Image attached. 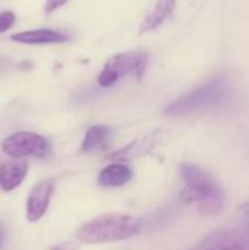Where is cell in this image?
Wrapping results in <instances>:
<instances>
[{"label":"cell","mask_w":249,"mask_h":250,"mask_svg":"<svg viewBox=\"0 0 249 250\" xmlns=\"http://www.w3.org/2000/svg\"><path fill=\"white\" fill-rule=\"evenodd\" d=\"M15 13L13 12H3L0 13V32L10 29L15 23Z\"/></svg>","instance_id":"cell-14"},{"label":"cell","mask_w":249,"mask_h":250,"mask_svg":"<svg viewBox=\"0 0 249 250\" xmlns=\"http://www.w3.org/2000/svg\"><path fill=\"white\" fill-rule=\"evenodd\" d=\"M69 35L51 29H32L13 34L10 37L12 41L22 42V44H59L69 41Z\"/></svg>","instance_id":"cell-9"},{"label":"cell","mask_w":249,"mask_h":250,"mask_svg":"<svg viewBox=\"0 0 249 250\" xmlns=\"http://www.w3.org/2000/svg\"><path fill=\"white\" fill-rule=\"evenodd\" d=\"M3 243H4V230H3V226L0 224V250L3 248Z\"/></svg>","instance_id":"cell-18"},{"label":"cell","mask_w":249,"mask_h":250,"mask_svg":"<svg viewBox=\"0 0 249 250\" xmlns=\"http://www.w3.org/2000/svg\"><path fill=\"white\" fill-rule=\"evenodd\" d=\"M241 209H242V211H244L245 214H248V215H249V201H247V202H244V204H242Z\"/></svg>","instance_id":"cell-19"},{"label":"cell","mask_w":249,"mask_h":250,"mask_svg":"<svg viewBox=\"0 0 249 250\" xmlns=\"http://www.w3.org/2000/svg\"><path fill=\"white\" fill-rule=\"evenodd\" d=\"M13 67V62L9 59H0V73L7 72Z\"/></svg>","instance_id":"cell-17"},{"label":"cell","mask_w":249,"mask_h":250,"mask_svg":"<svg viewBox=\"0 0 249 250\" xmlns=\"http://www.w3.org/2000/svg\"><path fill=\"white\" fill-rule=\"evenodd\" d=\"M197 250H249V245L239 239H229L220 234L216 239H207Z\"/></svg>","instance_id":"cell-13"},{"label":"cell","mask_w":249,"mask_h":250,"mask_svg":"<svg viewBox=\"0 0 249 250\" xmlns=\"http://www.w3.org/2000/svg\"><path fill=\"white\" fill-rule=\"evenodd\" d=\"M132 176L134 173L126 164L113 163L100 171L97 182L103 188H119V186L126 185L132 179Z\"/></svg>","instance_id":"cell-11"},{"label":"cell","mask_w":249,"mask_h":250,"mask_svg":"<svg viewBox=\"0 0 249 250\" xmlns=\"http://www.w3.org/2000/svg\"><path fill=\"white\" fill-rule=\"evenodd\" d=\"M164 138V130H156L148 133L144 138H138L135 141H132L131 144L125 145L123 148L112 152L107 160L114 161V163H126V161H132L136 160L145 154H150L156 146H158L161 144Z\"/></svg>","instance_id":"cell-6"},{"label":"cell","mask_w":249,"mask_h":250,"mask_svg":"<svg viewBox=\"0 0 249 250\" xmlns=\"http://www.w3.org/2000/svg\"><path fill=\"white\" fill-rule=\"evenodd\" d=\"M227 92V82L223 76H214L195 89L182 95L164 108L166 116H186L200 113L219 104Z\"/></svg>","instance_id":"cell-3"},{"label":"cell","mask_w":249,"mask_h":250,"mask_svg":"<svg viewBox=\"0 0 249 250\" xmlns=\"http://www.w3.org/2000/svg\"><path fill=\"white\" fill-rule=\"evenodd\" d=\"M179 170L185 182L181 201L185 204H200L203 212L217 211L223 201V189L219 182L207 170L191 163L182 164Z\"/></svg>","instance_id":"cell-2"},{"label":"cell","mask_w":249,"mask_h":250,"mask_svg":"<svg viewBox=\"0 0 249 250\" xmlns=\"http://www.w3.org/2000/svg\"><path fill=\"white\" fill-rule=\"evenodd\" d=\"M110 135H112V130L107 126H103V125L91 126L85 133V138L81 145V151L88 154V152H92V151L101 148L109 141Z\"/></svg>","instance_id":"cell-12"},{"label":"cell","mask_w":249,"mask_h":250,"mask_svg":"<svg viewBox=\"0 0 249 250\" xmlns=\"http://www.w3.org/2000/svg\"><path fill=\"white\" fill-rule=\"evenodd\" d=\"M79 249V243L75 240H69V242H63L54 248H51L50 250H78Z\"/></svg>","instance_id":"cell-16"},{"label":"cell","mask_w":249,"mask_h":250,"mask_svg":"<svg viewBox=\"0 0 249 250\" xmlns=\"http://www.w3.org/2000/svg\"><path fill=\"white\" fill-rule=\"evenodd\" d=\"M69 0H47L44 4V12L45 13H51L54 10H57L59 7H62L65 3H68Z\"/></svg>","instance_id":"cell-15"},{"label":"cell","mask_w":249,"mask_h":250,"mask_svg":"<svg viewBox=\"0 0 249 250\" xmlns=\"http://www.w3.org/2000/svg\"><path fill=\"white\" fill-rule=\"evenodd\" d=\"M144 221L128 214H107L82 224L76 237L85 245H101L131 239L142 230Z\"/></svg>","instance_id":"cell-1"},{"label":"cell","mask_w":249,"mask_h":250,"mask_svg":"<svg viewBox=\"0 0 249 250\" xmlns=\"http://www.w3.org/2000/svg\"><path fill=\"white\" fill-rule=\"evenodd\" d=\"M53 189H54V183L53 180H43L38 182L26 201V218L29 223H37L38 220L43 218V215L45 214L48 204H50V198L53 195Z\"/></svg>","instance_id":"cell-7"},{"label":"cell","mask_w":249,"mask_h":250,"mask_svg":"<svg viewBox=\"0 0 249 250\" xmlns=\"http://www.w3.org/2000/svg\"><path fill=\"white\" fill-rule=\"evenodd\" d=\"M148 64H150V54L144 50L123 51L114 54L104 64L98 76V85L107 88L117 83L126 76H132L136 81H141L148 69Z\"/></svg>","instance_id":"cell-4"},{"label":"cell","mask_w":249,"mask_h":250,"mask_svg":"<svg viewBox=\"0 0 249 250\" xmlns=\"http://www.w3.org/2000/svg\"><path fill=\"white\" fill-rule=\"evenodd\" d=\"M28 173V164L25 161H6L0 164V188L4 192L16 189Z\"/></svg>","instance_id":"cell-10"},{"label":"cell","mask_w":249,"mask_h":250,"mask_svg":"<svg viewBox=\"0 0 249 250\" xmlns=\"http://www.w3.org/2000/svg\"><path fill=\"white\" fill-rule=\"evenodd\" d=\"M176 4H178V0H158L156 6L153 7V10L147 15V18L141 23L139 34L142 35V34H147L160 28L173 15Z\"/></svg>","instance_id":"cell-8"},{"label":"cell","mask_w":249,"mask_h":250,"mask_svg":"<svg viewBox=\"0 0 249 250\" xmlns=\"http://www.w3.org/2000/svg\"><path fill=\"white\" fill-rule=\"evenodd\" d=\"M1 149L12 158H43L50 151L48 141L34 132H16L1 142Z\"/></svg>","instance_id":"cell-5"}]
</instances>
